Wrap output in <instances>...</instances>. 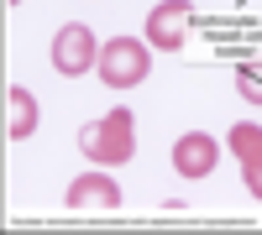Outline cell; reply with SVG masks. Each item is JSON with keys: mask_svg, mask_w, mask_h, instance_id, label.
<instances>
[{"mask_svg": "<svg viewBox=\"0 0 262 235\" xmlns=\"http://www.w3.org/2000/svg\"><path fill=\"white\" fill-rule=\"evenodd\" d=\"M79 152L95 167H126L131 157H137V120H131V110L121 105V110L90 120L79 131Z\"/></svg>", "mask_w": 262, "mask_h": 235, "instance_id": "obj_1", "label": "cell"}, {"mask_svg": "<svg viewBox=\"0 0 262 235\" xmlns=\"http://www.w3.org/2000/svg\"><path fill=\"white\" fill-rule=\"evenodd\" d=\"M100 79L111 89H137V84L152 73V42H137V37H111L100 47Z\"/></svg>", "mask_w": 262, "mask_h": 235, "instance_id": "obj_2", "label": "cell"}, {"mask_svg": "<svg viewBox=\"0 0 262 235\" xmlns=\"http://www.w3.org/2000/svg\"><path fill=\"white\" fill-rule=\"evenodd\" d=\"M95 47H100L95 32H90V27H79V21H69V27H58V32H53V68H58L63 79L90 73L95 63H100Z\"/></svg>", "mask_w": 262, "mask_h": 235, "instance_id": "obj_3", "label": "cell"}, {"mask_svg": "<svg viewBox=\"0 0 262 235\" xmlns=\"http://www.w3.org/2000/svg\"><path fill=\"white\" fill-rule=\"evenodd\" d=\"M147 42L163 53H179L189 42V6L184 0H163V6L147 11Z\"/></svg>", "mask_w": 262, "mask_h": 235, "instance_id": "obj_4", "label": "cell"}, {"mask_svg": "<svg viewBox=\"0 0 262 235\" xmlns=\"http://www.w3.org/2000/svg\"><path fill=\"white\" fill-rule=\"evenodd\" d=\"M215 162H221V141L210 131H189V136L173 141V167H179L184 178H210Z\"/></svg>", "mask_w": 262, "mask_h": 235, "instance_id": "obj_5", "label": "cell"}, {"mask_svg": "<svg viewBox=\"0 0 262 235\" xmlns=\"http://www.w3.org/2000/svg\"><path fill=\"white\" fill-rule=\"evenodd\" d=\"M116 204H121V188L105 173H84L69 183V209H116Z\"/></svg>", "mask_w": 262, "mask_h": 235, "instance_id": "obj_6", "label": "cell"}, {"mask_svg": "<svg viewBox=\"0 0 262 235\" xmlns=\"http://www.w3.org/2000/svg\"><path fill=\"white\" fill-rule=\"evenodd\" d=\"M32 131H37V99H32L27 84H11V89H6V136L27 141Z\"/></svg>", "mask_w": 262, "mask_h": 235, "instance_id": "obj_7", "label": "cell"}, {"mask_svg": "<svg viewBox=\"0 0 262 235\" xmlns=\"http://www.w3.org/2000/svg\"><path fill=\"white\" fill-rule=\"evenodd\" d=\"M226 146L236 152V162H252V157H262V125H231V136H226Z\"/></svg>", "mask_w": 262, "mask_h": 235, "instance_id": "obj_8", "label": "cell"}, {"mask_svg": "<svg viewBox=\"0 0 262 235\" xmlns=\"http://www.w3.org/2000/svg\"><path fill=\"white\" fill-rule=\"evenodd\" d=\"M236 89H242V94H247L252 105H262V79H257V73L247 68V63H242V68H236Z\"/></svg>", "mask_w": 262, "mask_h": 235, "instance_id": "obj_9", "label": "cell"}, {"mask_svg": "<svg viewBox=\"0 0 262 235\" xmlns=\"http://www.w3.org/2000/svg\"><path fill=\"white\" fill-rule=\"evenodd\" d=\"M242 173H247V194H252V199H262V157L242 162Z\"/></svg>", "mask_w": 262, "mask_h": 235, "instance_id": "obj_10", "label": "cell"}, {"mask_svg": "<svg viewBox=\"0 0 262 235\" xmlns=\"http://www.w3.org/2000/svg\"><path fill=\"white\" fill-rule=\"evenodd\" d=\"M247 68H252V73H257V79H262V68H257V63H247Z\"/></svg>", "mask_w": 262, "mask_h": 235, "instance_id": "obj_11", "label": "cell"}, {"mask_svg": "<svg viewBox=\"0 0 262 235\" xmlns=\"http://www.w3.org/2000/svg\"><path fill=\"white\" fill-rule=\"evenodd\" d=\"M6 6H21V0H6Z\"/></svg>", "mask_w": 262, "mask_h": 235, "instance_id": "obj_12", "label": "cell"}]
</instances>
